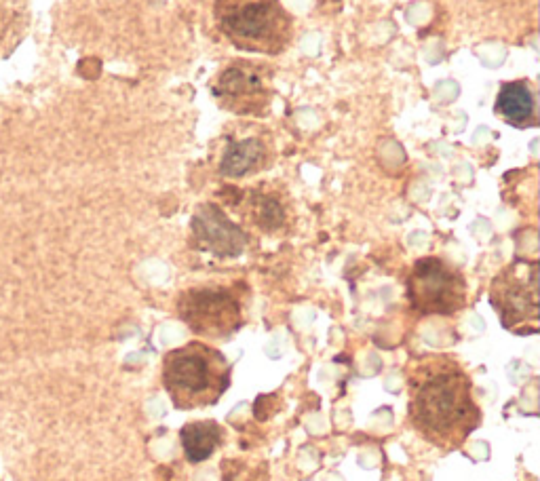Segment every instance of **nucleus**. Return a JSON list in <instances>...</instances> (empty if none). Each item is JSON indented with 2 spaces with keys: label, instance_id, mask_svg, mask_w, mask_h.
<instances>
[{
  "label": "nucleus",
  "instance_id": "7ed1b4c3",
  "mask_svg": "<svg viewBox=\"0 0 540 481\" xmlns=\"http://www.w3.org/2000/svg\"><path fill=\"white\" fill-rule=\"evenodd\" d=\"M216 24L226 41L249 53L279 55L294 36L281 0H216Z\"/></svg>",
  "mask_w": 540,
  "mask_h": 481
},
{
  "label": "nucleus",
  "instance_id": "0eeeda50",
  "mask_svg": "<svg viewBox=\"0 0 540 481\" xmlns=\"http://www.w3.org/2000/svg\"><path fill=\"white\" fill-rule=\"evenodd\" d=\"M216 102L235 114H264L270 104V91L262 79V70L249 62L226 66L211 85Z\"/></svg>",
  "mask_w": 540,
  "mask_h": 481
},
{
  "label": "nucleus",
  "instance_id": "6e6552de",
  "mask_svg": "<svg viewBox=\"0 0 540 481\" xmlns=\"http://www.w3.org/2000/svg\"><path fill=\"white\" fill-rule=\"evenodd\" d=\"M192 243L218 258H237L247 245V235L216 203H203L192 216Z\"/></svg>",
  "mask_w": 540,
  "mask_h": 481
},
{
  "label": "nucleus",
  "instance_id": "20e7f679",
  "mask_svg": "<svg viewBox=\"0 0 540 481\" xmlns=\"http://www.w3.org/2000/svg\"><path fill=\"white\" fill-rule=\"evenodd\" d=\"M180 321L203 340H226L245 325V302L239 285H195L176 302Z\"/></svg>",
  "mask_w": 540,
  "mask_h": 481
},
{
  "label": "nucleus",
  "instance_id": "39448f33",
  "mask_svg": "<svg viewBox=\"0 0 540 481\" xmlns=\"http://www.w3.org/2000/svg\"><path fill=\"white\" fill-rule=\"evenodd\" d=\"M412 309L422 317H454L467 306V281L450 262L429 256L414 262L405 279Z\"/></svg>",
  "mask_w": 540,
  "mask_h": 481
},
{
  "label": "nucleus",
  "instance_id": "9b49d317",
  "mask_svg": "<svg viewBox=\"0 0 540 481\" xmlns=\"http://www.w3.org/2000/svg\"><path fill=\"white\" fill-rule=\"evenodd\" d=\"M226 431L216 420H197L182 427L180 439L188 463L199 465L224 444Z\"/></svg>",
  "mask_w": 540,
  "mask_h": 481
},
{
  "label": "nucleus",
  "instance_id": "f8f14e48",
  "mask_svg": "<svg viewBox=\"0 0 540 481\" xmlns=\"http://www.w3.org/2000/svg\"><path fill=\"white\" fill-rule=\"evenodd\" d=\"M268 163V148L258 138H245L233 142L222 155L220 173L226 178H245L249 173L264 169Z\"/></svg>",
  "mask_w": 540,
  "mask_h": 481
},
{
  "label": "nucleus",
  "instance_id": "f257e3e1",
  "mask_svg": "<svg viewBox=\"0 0 540 481\" xmlns=\"http://www.w3.org/2000/svg\"><path fill=\"white\" fill-rule=\"evenodd\" d=\"M408 418L441 450H458L481 425L473 378L454 355H422L408 365Z\"/></svg>",
  "mask_w": 540,
  "mask_h": 481
},
{
  "label": "nucleus",
  "instance_id": "f03ea898",
  "mask_svg": "<svg viewBox=\"0 0 540 481\" xmlns=\"http://www.w3.org/2000/svg\"><path fill=\"white\" fill-rule=\"evenodd\" d=\"M161 380L173 408L201 410L216 406L230 389L233 363L216 346L188 342L165 353Z\"/></svg>",
  "mask_w": 540,
  "mask_h": 481
},
{
  "label": "nucleus",
  "instance_id": "ddd939ff",
  "mask_svg": "<svg viewBox=\"0 0 540 481\" xmlns=\"http://www.w3.org/2000/svg\"><path fill=\"white\" fill-rule=\"evenodd\" d=\"M220 471L222 481H270L266 463L247 458H226Z\"/></svg>",
  "mask_w": 540,
  "mask_h": 481
},
{
  "label": "nucleus",
  "instance_id": "423d86ee",
  "mask_svg": "<svg viewBox=\"0 0 540 481\" xmlns=\"http://www.w3.org/2000/svg\"><path fill=\"white\" fill-rule=\"evenodd\" d=\"M490 304L505 330L536 332L538 325V262L517 260L500 271L490 285Z\"/></svg>",
  "mask_w": 540,
  "mask_h": 481
},
{
  "label": "nucleus",
  "instance_id": "9d476101",
  "mask_svg": "<svg viewBox=\"0 0 540 481\" xmlns=\"http://www.w3.org/2000/svg\"><path fill=\"white\" fill-rule=\"evenodd\" d=\"M496 114L505 123L519 129L536 125V100L526 81H513L500 87Z\"/></svg>",
  "mask_w": 540,
  "mask_h": 481
},
{
  "label": "nucleus",
  "instance_id": "1a4fd4ad",
  "mask_svg": "<svg viewBox=\"0 0 540 481\" xmlns=\"http://www.w3.org/2000/svg\"><path fill=\"white\" fill-rule=\"evenodd\" d=\"M235 207L241 209V214L249 224L264 230V233H277L283 230L287 224V209L279 201V197L270 195L264 190H249V192H237Z\"/></svg>",
  "mask_w": 540,
  "mask_h": 481
}]
</instances>
